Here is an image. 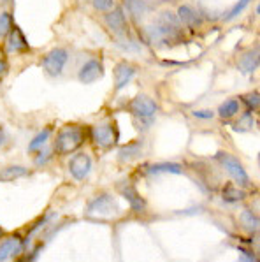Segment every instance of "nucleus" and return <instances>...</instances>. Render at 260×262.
<instances>
[{
	"mask_svg": "<svg viewBox=\"0 0 260 262\" xmlns=\"http://www.w3.org/2000/svg\"><path fill=\"white\" fill-rule=\"evenodd\" d=\"M93 7L101 13H109L114 9V0H91Z\"/></svg>",
	"mask_w": 260,
	"mask_h": 262,
	"instance_id": "nucleus-30",
	"label": "nucleus"
},
{
	"mask_svg": "<svg viewBox=\"0 0 260 262\" xmlns=\"http://www.w3.org/2000/svg\"><path fill=\"white\" fill-rule=\"evenodd\" d=\"M29 172L30 171L27 167L18 166V164H13V166H7L6 169L0 171V180H18V178L27 176Z\"/></svg>",
	"mask_w": 260,
	"mask_h": 262,
	"instance_id": "nucleus-22",
	"label": "nucleus"
},
{
	"mask_svg": "<svg viewBox=\"0 0 260 262\" xmlns=\"http://www.w3.org/2000/svg\"><path fill=\"white\" fill-rule=\"evenodd\" d=\"M86 139V130L85 127L76 123H69L63 125L58 130L57 139H55V151L58 155H69V153H74L76 150L83 146Z\"/></svg>",
	"mask_w": 260,
	"mask_h": 262,
	"instance_id": "nucleus-1",
	"label": "nucleus"
},
{
	"mask_svg": "<svg viewBox=\"0 0 260 262\" xmlns=\"http://www.w3.org/2000/svg\"><path fill=\"white\" fill-rule=\"evenodd\" d=\"M220 195H222V199L225 201V203L234 204V203L245 201L248 197V190L246 188H241L239 185H235L234 181H230V183L223 185L222 190H220Z\"/></svg>",
	"mask_w": 260,
	"mask_h": 262,
	"instance_id": "nucleus-17",
	"label": "nucleus"
},
{
	"mask_svg": "<svg viewBox=\"0 0 260 262\" xmlns=\"http://www.w3.org/2000/svg\"><path fill=\"white\" fill-rule=\"evenodd\" d=\"M245 107H248V111H260V92H248L239 97Z\"/></svg>",
	"mask_w": 260,
	"mask_h": 262,
	"instance_id": "nucleus-24",
	"label": "nucleus"
},
{
	"mask_svg": "<svg viewBox=\"0 0 260 262\" xmlns=\"http://www.w3.org/2000/svg\"><path fill=\"white\" fill-rule=\"evenodd\" d=\"M106 25L114 32L116 35H125L127 30H129V25H127V18H125V11L122 7H114L113 11L106 13Z\"/></svg>",
	"mask_w": 260,
	"mask_h": 262,
	"instance_id": "nucleus-14",
	"label": "nucleus"
},
{
	"mask_svg": "<svg viewBox=\"0 0 260 262\" xmlns=\"http://www.w3.org/2000/svg\"><path fill=\"white\" fill-rule=\"evenodd\" d=\"M143 172L146 176H160V174H183L185 169L178 162H157L143 166Z\"/></svg>",
	"mask_w": 260,
	"mask_h": 262,
	"instance_id": "nucleus-13",
	"label": "nucleus"
},
{
	"mask_svg": "<svg viewBox=\"0 0 260 262\" xmlns=\"http://www.w3.org/2000/svg\"><path fill=\"white\" fill-rule=\"evenodd\" d=\"M218 116L222 120H232L241 113V100L239 97H230V99L223 100L218 106Z\"/></svg>",
	"mask_w": 260,
	"mask_h": 262,
	"instance_id": "nucleus-18",
	"label": "nucleus"
},
{
	"mask_svg": "<svg viewBox=\"0 0 260 262\" xmlns=\"http://www.w3.org/2000/svg\"><path fill=\"white\" fill-rule=\"evenodd\" d=\"M260 67V48H251L238 58V69L245 74H251Z\"/></svg>",
	"mask_w": 260,
	"mask_h": 262,
	"instance_id": "nucleus-15",
	"label": "nucleus"
},
{
	"mask_svg": "<svg viewBox=\"0 0 260 262\" xmlns=\"http://www.w3.org/2000/svg\"><path fill=\"white\" fill-rule=\"evenodd\" d=\"M122 195L129 201L130 208L137 213H145L146 211V201L139 195V192L135 190L132 185H122Z\"/></svg>",
	"mask_w": 260,
	"mask_h": 262,
	"instance_id": "nucleus-19",
	"label": "nucleus"
},
{
	"mask_svg": "<svg viewBox=\"0 0 260 262\" xmlns=\"http://www.w3.org/2000/svg\"><path fill=\"white\" fill-rule=\"evenodd\" d=\"M125 2V9L130 14V18L134 21H141L145 18V14L148 13V6L145 0H123Z\"/></svg>",
	"mask_w": 260,
	"mask_h": 262,
	"instance_id": "nucleus-21",
	"label": "nucleus"
},
{
	"mask_svg": "<svg viewBox=\"0 0 260 262\" xmlns=\"http://www.w3.org/2000/svg\"><path fill=\"white\" fill-rule=\"evenodd\" d=\"M102 76H104V66H102L101 60H95V58H91L83 63V67L78 72V79L85 84L99 81Z\"/></svg>",
	"mask_w": 260,
	"mask_h": 262,
	"instance_id": "nucleus-11",
	"label": "nucleus"
},
{
	"mask_svg": "<svg viewBox=\"0 0 260 262\" xmlns=\"http://www.w3.org/2000/svg\"><path fill=\"white\" fill-rule=\"evenodd\" d=\"M27 241H29V237H23L19 234H13L7 239H4L2 245H0V262L9 260L13 257L19 255L21 252H25Z\"/></svg>",
	"mask_w": 260,
	"mask_h": 262,
	"instance_id": "nucleus-8",
	"label": "nucleus"
},
{
	"mask_svg": "<svg viewBox=\"0 0 260 262\" xmlns=\"http://www.w3.org/2000/svg\"><path fill=\"white\" fill-rule=\"evenodd\" d=\"M6 143H7V132L4 130V127L0 125V148H2Z\"/></svg>",
	"mask_w": 260,
	"mask_h": 262,
	"instance_id": "nucleus-33",
	"label": "nucleus"
},
{
	"mask_svg": "<svg viewBox=\"0 0 260 262\" xmlns=\"http://www.w3.org/2000/svg\"><path fill=\"white\" fill-rule=\"evenodd\" d=\"M135 74H137V69H135L134 63H130V62H118L116 63L114 72H113L114 92H122L123 88L132 81V78H134Z\"/></svg>",
	"mask_w": 260,
	"mask_h": 262,
	"instance_id": "nucleus-10",
	"label": "nucleus"
},
{
	"mask_svg": "<svg viewBox=\"0 0 260 262\" xmlns=\"http://www.w3.org/2000/svg\"><path fill=\"white\" fill-rule=\"evenodd\" d=\"M239 227L250 236H258L260 234V216L255 215L250 208H245L238 216Z\"/></svg>",
	"mask_w": 260,
	"mask_h": 262,
	"instance_id": "nucleus-16",
	"label": "nucleus"
},
{
	"mask_svg": "<svg viewBox=\"0 0 260 262\" xmlns=\"http://www.w3.org/2000/svg\"><path fill=\"white\" fill-rule=\"evenodd\" d=\"M192 116L194 118H197V120H213V116H215V111H211V110H195V111H192Z\"/></svg>",
	"mask_w": 260,
	"mask_h": 262,
	"instance_id": "nucleus-31",
	"label": "nucleus"
},
{
	"mask_svg": "<svg viewBox=\"0 0 260 262\" xmlns=\"http://www.w3.org/2000/svg\"><path fill=\"white\" fill-rule=\"evenodd\" d=\"M215 159H217L218 166H222V169L229 174V178L234 181L235 185H239L241 188H246V190L251 187L250 174L246 172L245 166H243V162L238 157H234L232 153H227V151H220L217 153Z\"/></svg>",
	"mask_w": 260,
	"mask_h": 262,
	"instance_id": "nucleus-2",
	"label": "nucleus"
},
{
	"mask_svg": "<svg viewBox=\"0 0 260 262\" xmlns=\"http://www.w3.org/2000/svg\"><path fill=\"white\" fill-rule=\"evenodd\" d=\"M120 211L118 203L111 193H101L95 199H91L86 206L88 215H102V216H113Z\"/></svg>",
	"mask_w": 260,
	"mask_h": 262,
	"instance_id": "nucleus-7",
	"label": "nucleus"
},
{
	"mask_svg": "<svg viewBox=\"0 0 260 262\" xmlns=\"http://www.w3.org/2000/svg\"><path fill=\"white\" fill-rule=\"evenodd\" d=\"M67 60H69V51L63 48H55L50 53L44 55L42 58V69L46 71L48 76L51 78H58L62 74V71L65 69Z\"/></svg>",
	"mask_w": 260,
	"mask_h": 262,
	"instance_id": "nucleus-6",
	"label": "nucleus"
},
{
	"mask_svg": "<svg viewBox=\"0 0 260 262\" xmlns=\"http://www.w3.org/2000/svg\"><path fill=\"white\" fill-rule=\"evenodd\" d=\"M27 51H30V44L27 41L25 34L21 32V28L14 25L9 35H7L6 53H27Z\"/></svg>",
	"mask_w": 260,
	"mask_h": 262,
	"instance_id": "nucleus-12",
	"label": "nucleus"
},
{
	"mask_svg": "<svg viewBox=\"0 0 260 262\" xmlns=\"http://www.w3.org/2000/svg\"><path fill=\"white\" fill-rule=\"evenodd\" d=\"M51 157H53V151H51L50 148H41V150L37 151V155H35L34 162L37 164V166H44V164L50 162Z\"/></svg>",
	"mask_w": 260,
	"mask_h": 262,
	"instance_id": "nucleus-29",
	"label": "nucleus"
},
{
	"mask_svg": "<svg viewBox=\"0 0 260 262\" xmlns=\"http://www.w3.org/2000/svg\"><path fill=\"white\" fill-rule=\"evenodd\" d=\"M7 71H9V62H7V58H6V53L0 50V78H2Z\"/></svg>",
	"mask_w": 260,
	"mask_h": 262,
	"instance_id": "nucleus-32",
	"label": "nucleus"
},
{
	"mask_svg": "<svg viewBox=\"0 0 260 262\" xmlns=\"http://www.w3.org/2000/svg\"><path fill=\"white\" fill-rule=\"evenodd\" d=\"M14 27V19H13V14L9 13V11H4L2 14H0V37H7L9 35V32L13 30Z\"/></svg>",
	"mask_w": 260,
	"mask_h": 262,
	"instance_id": "nucleus-26",
	"label": "nucleus"
},
{
	"mask_svg": "<svg viewBox=\"0 0 260 262\" xmlns=\"http://www.w3.org/2000/svg\"><path fill=\"white\" fill-rule=\"evenodd\" d=\"M91 171V157L88 153H76L69 160V172L74 180H85Z\"/></svg>",
	"mask_w": 260,
	"mask_h": 262,
	"instance_id": "nucleus-9",
	"label": "nucleus"
},
{
	"mask_svg": "<svg viewBox=\"0 0 260 262\" xmlns=\"http://www.w3.org/2000/svg\"><path fill=\"white\" fill-rule=\"evenodd\" d=\"M51 130H53V128H51V127H46V128H44V130L39 132V134L30 141V144H29V151H30V153H37L39 150H41V148H44V143H46V141L50 139Z\"/></svg>",
	"mask_w": 260,
	"mask_h": 262,
	"instance_id": "nucleus-23",
	"label": "nucleus"
},
{
	"mask_svg": "<svg viewBox=\"0 0 260 262\" xmlns=\"http://www.w3.org/2000/svg\"><path fill=\"white\" fill-rule=\"evenodd\" d=\"M257 14H260V2H258V6H257Z\"/></svg>",
	"mask_w": 260,
	"mask_h": 262,
	"instance_id": "nucleus-34",
	"label": "nucleus"
},
{
	"mask_svg": "<svg viewBox=\"0 0 260 262\" xmlns=\"http://www.w3.org/2000/svg\"><path fill=\"white\" fill-rule=\"evenodd\" d=\"M148 34V41L150 42H160L167 37H174L179 34V23H178V16L166 11L158 16V19L146 28Z\"/></svg>",
	"mask_w": 260,
	"mask_h": 262,
	"instance_id": "nucleus-3",
	"label": "nucleus"
},
{
	"mask_svg": "<svg viewBox=\"0 0 260 262\" xmlns=\"http://www.w3.org/2000/svg\"><path fill=\"white\" fill-rule=\"evenodd\" d=\"M251 127H253V115H251L250 111L243 113L234 122V125H232V128H234L235 132H248Z\"/></svg>",
	"mask_w": 260,
	"mask_h": 262,
	"instance_id": "nucleus-25",
	"label": "nucleus"
},
{
	"mask_svg": "<svg viewBox=\"0 0 260 262\" xmlns=\"http://www.w3.org/2000/svg\"><path fill=\"white\" fill-rule=\"evenodd\" d=\"M2 234H4V231H2V227H0V237H2Z\"/></svg>",
	"mask_w": 260,
	"mask_h": 262,
	"instance_id": "nucleus-35",
	"label": "nucleus"
},
{
	"mask_svg": "<svg viewBox=\"0 0 260 262\" xmlns=\"http://www.w3.org/2000/svg\"><path fill=\"white\" fill-rule=\"evenodd\" d=\"M250 2H251V0H239V2L235 4L234 7H232V9H229V13H227L225 16H223V19H225V21H230V19L238 18V16L241 14L243 11L248 9V6H250Z\"/></svg>",
	"mask_w": 260,
	"mask_h": 262,
	"instance_id": "nucleus-28",
	"label": "nucleus"
},
{
	"mask_svg": "<svg viewBox=\"0 0 260 262\" xmlns=\"http://www.w3.org/2000/svg\"><path fill=\"white\" fill-rule=\"evenodd\" d=\"M139 153H141V144L132 143V144H129V146H125V148L120 150V159L122 160H134Z\"/></svg>",
	"mask_w": 260,
	"mask_h": 262,
	"instance_id": "nucleus-27",
	"label": "nucleus"
},
{
	"mask_svg": "<svg viewBox=\"0 0 260 262\" xmlns=\"http://www.w3.org/2000/svg\"><path fill=\"white\" fill-rule=\"evenodd\" d=\"M178 18L181 23H185L186 27H199L201 25V14H199L197 9L190 6H181L178 7Z\"/></svg>",
	"mask_w": 260,
	"mask_h": 262,
	"instance_id": "nucleus-20",
	"label": "nucleus"
},
{
	"mask_svg": "<svg viewBox=\"0 0 260 262\" xmlns=\"http://www.w3.org/2000/svg\"><path fill=\"white\" fill-rule=\"evenodd\" d=\"M90 138L95 143V146H99L101 150H111L118 143L120 132L116 123L113 120H109V122L95 123L90 130Z\"/></svg>",
	"mask_w": 260,
	"mask_h": 262,
	"instance_id": "nucleus-5",
	"label": "nucleus"
},
{
	"mask_svg": "<svg viewBox=\"0 0 260 262\" xmlns=\"http://www.w3.org/2000/svg\"><path fill=\"white\" fill-rule=\"evenodd\" d=\"M130 111L141 125L150 127L158 113V104L146 94H139L130 100Z\"/></svg>",
	"mask_w": 260,
	"mask_h": 262,
	"instance_id": "nucleus-4",
	"label": "nucleus"
}]
</instances>
